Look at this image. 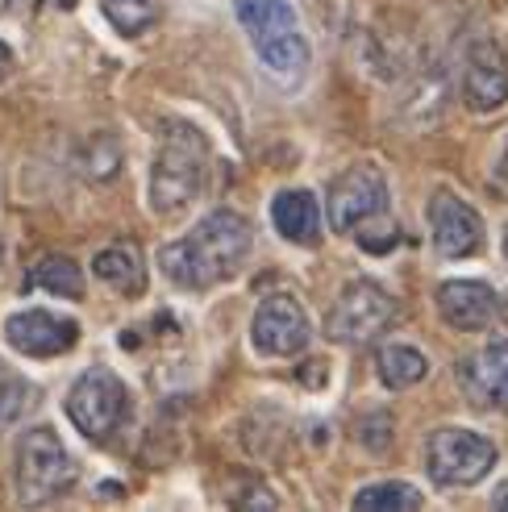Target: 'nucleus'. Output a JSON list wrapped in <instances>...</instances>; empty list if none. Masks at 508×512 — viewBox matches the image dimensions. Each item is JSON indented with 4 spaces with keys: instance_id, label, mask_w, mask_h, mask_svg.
Returning <instances> with one entry per match:
<instances>
[{
    "instance_id": "obj_1",
    "label": "nucleus",
    "mask_w": 508,
    "mask_h": 512,
    "mask_svg": "<svg viewBox=\"0 0 508 512\" xmlns=\"http://www.w3.org/2000/svg\"><path fill=\"white\" fill-rule=\"evenodd\" d=\"M250 246H254L250 221L234 209H213L180 242H167L159 250V271L175 288L205 292V288L225 284V279H234L246 267Z\"/></svg>"
},
{
    "instance_id": "obj_2",
    "label": "nucleus",
    "mask_w": 508,
    "mask_h": 512,
    "mask_svg": "<svg viewBox=\"0 0 508 512\" xmlns=\"http://www.w3.org/2000/svg\"><path fill=\"white\" fill-rule=\"evenodd\" d=\"M209 159H213L209 138L188 121H171L159 142L155 167H150V209L159 217H180L205 188Z\"/></svg>"
},
{
    "instance_id": "obj_3",
    "label": "nucleus",
    "mask_w": 508,
    "mask_h": 512,
    "mask_svg": "<svg viewBox=\"0 0 508 512\" xmlns=\"http://www.w3.org/2000/svg\"><path fill=\"white\" fill-rule=\"evenodd\" d=\"M238 25L246 30L259 63L279 80H300L309 71V42L300 34L296 9L288 0H234Z\"/></svg>"
},
{
    "instance_id": "obj_4",
    "label": "nucleus",
    "mask_w": 508,
    "mask_h": 512,
    "mask_svg": "<svg viewBox=\"0 0 508 512\" xmlns=\"http://www.w3.org/2000/svg\"><path fill=\"white\" fill-rule=\"evenodd\" d=\"M75 463L63 446V438L50 425H34L17 438V458H13V488L21 504H46L59 492L71 488Z\"/></svg>"
},
{
    "instance_id": "obj_5",
    "label": "nucleus",
    "mask_w": 508,
    "mask_h": 512,
    "mask_svg": "<svg viewBox=\"0 0 508 512\" xmlns=\"http://www.w3.org/2000/svg\"><path fill=\"white\" fill-rule=\"evenodd\" d=\"M63 408H67V421L80 429L88 442H105L121 429V421L130 417V392H125V379L117 371L88 367L71 383Z\"/></svg>"
},
{
    "instance_id": "obj_6",
    "label": "nucleus",
    "mask_w": 508,
    "mask_h": 512,
    "mask_svg": "<svg viewBox=\"0 0 508 512\" xmlns=\"http://www.w3.org/2000/svg\"><path fill=\"white\" fill-rule=\"evenodd\" d=\"M396 317V300L375 279H350L325 313V338L334 346H367Z\"/></svg>"
},
{
    "instance_id": "obj_7",
    "label": "nucleus",
    "mask_w": 508,
    "mask_h": 512,
    "mask_svg": "<svg viewBox=\"0 0 508 512\" xmlns=\"http://www.w3.org/2000/svg\"><path fill=\"white\" fill-rule=\"evenodd\" d=\"M496 467V442L475 429H434L425 442V471L438 488H475Z\"/></svg>"
},
{
    "instance_id": "obj_8",
    "label": "nucleus",
    "mask_w": 508,
    "mask_h": 512,
    "mask_svg": "<svg viewBox=\"0 0 508 512\" xmlns=\"http://www.w3.org/2000/svg\"><path fill=\"white\" fill-rule=\"evenodd\" d=\"M388 213V179L375 163H354L329 184L325 217L334 234H354L363 221Z\"/></svg>"
},
{
    "instance_id": "obj_9",
    "label": "nucleus",
    "mask_w": 508,
    "mask_h": 512,
    "mask_svg": "<svg viewBox=\"0 0 508 512\" xmlns=\"http://www.w3.org/2000/svg\"><path fill=\"white\" fill-rule=\"evenodd\" d=\"M313 342V325L304 304L292 292H275L267 296L250 317V346L263 358H292L300 350H309Z\"/></svg>"
},
{
    "instance_id": "obj_10",
    "label": "nucleus",
    "mask_w": 508,
    "mask_h": 512,
    "mask_svg": "<svg viewBox=\"0 0 508 512\" xmlns=\"http://www.w3.org/2000/svg\"><path fill=\"white\" fill-rule=\"evenodd\" d=\"M438 313L459 334H484L508 321V296L484 279H446L438 288Z\"/></svg>"
},
{
    "instance_id": "obj_11",
    "label": "nucleus",
    "mask_w": 508,
    "mask_h": 512,
    "mask_svg": "<svg viewBox=\"0 0 508 512\" xmlns=\"http://www.w3.org/2000/svg\"><path fill=\"white\" fill-rule=\"evenodd\" d=\"M429 238H434V250L438 259L446 263H459V259H471L484 246V217H479L463 196L454 192H434L429 196Z\"/></svg>"
},
{
    "instance_id": "obj_12",
    "label": "nucleus",
    "mask_w": 508,
    "mask_h": 512,
    "mask_svg": "<svg viewBox=\"0 0 508 512\" xmlns=\"http://www.w3.org/2000/svg\"><path fill=\"white\" fill-rule=\"evenodd\" d=\"M5 342L25 358H59L80 342V325L50 309H21L5 321Z\"/></svg>"
},
{
    "instance_id": "obj_13",
    "label": "nucleus",
    "mask_w": 508,
    "mask_h": 512,
    "mask_svg": "<svg viewBox=\"0 0 508 512\" xmlns=\"http://www.w3.org/2000/svg\"><path fill=\"white\" fill-rule=\"evenodd\" d=\"M463 100L475 113H496L508 105V55L496 38H479L463 59Z\"/></svg>"
},
{
    "instance_id": "obj_14",
    "label": "nucleus",
    "mask_w": 508,
    "mask_h": 512,
    "mask_svg": "<svg viewBox=\"0 0 508 512\" xmlns=\"http://www.w3.org/2000/svg\"><path fill=\"white\" fill-rule=\"evenodd\" d=\"M459 388L479 408H508V338H492L463 358Z\"/></svg>"
},
{
    "instance_id": "obj_15",
    "label": "nucleus",
    "mask_w": 508,
    "mask_h": 512,
    "mask_svg": "<svg viewBox=\"0 0 508 512\" xmlns=\"http://www.w3.org/2000/svg\"><path fill=\"white\" fill-rule=\"evenodd\" d=\"M271 225L275 234L292 246H317L321 242V204L309 188H284L271 200Z\"/></svg>"
},
{
    "instance_id": "obj_16",
    "label": "nucleus",
    "mask_w": 508,
    "mask_h": 512,
    "mask_svg": "<svg viewBox=\"0 0 508 512\" xmlns=\"http://www.w3.org/2000/svg\"><path fill=\"white\" fill-rule=\"evenodd\" d=\"M92 275L100 279V284L117 288L121 296H138L142 284H146V263L134 242H117V246H105L92 259Z\"/></svg>"
},
{
    "instance_id": "obj_17",
    "label": "nucleus",
    "mask_w": 508,
    "mask_h": 512,
    "mask_svg": "<svg viewBox=\"0 0 508 512\" xmlns=\"http://www.w3.org/2000/svg\"><path fill=\"white\" fill-rule=\"evenodd\" d=\"M375 371H379V383H384V388L400 392V388H413V383L425 379L429 358L409 342H388L375 358Z\"/></svg>"
},
{
    "instance_id": "obj_18",
    "label": "nucleus",
    "mask_w": 508,
    "mask_h": 512,
    "mask_svg": "<svg viewBox=\"0 0 508 512\" xmlns=\"http://www.w3.org/2000/svg\"><path fill=\"white\" fill-rule=\"evenodd\" d=\"M30 288H42L50 296H63V300H80L84 296V271L67 254H46V259L30 271Z\"/></svg>"
},
{
    "instance_id": "obj_19",
    "label": "nucleus",
    "mask_w": 508,
    "mask_h": 512,
    "mask_svg": "<svg viewBox=\"0 0 508 512\" xmlns=\"http://www.w3.org/2000/svg\"><path fill=\"white\" fill-rule=\"evenodd\" d=\"M100 13L121 38H138L150 25H159L163 0H100Z\"/></svg>"
},
{
    "instance_id": "obj_20",
    "label": "nucleus",
    "mask_w": 508,
    "mask_h": 512,
    "mask_svg": "<svg viewBox=\"0 0 508 512\" xmlns=\"http://www.w3.org/2000/svg\"><path fill=\"white\" fill-rule=\"evenodd\" d=\"M359 512H413L421 508V492L413 488V483L404 479H384V483H367V488L350 500Z\"/></svg>"
},
{
    "instance_id": "obj_21",
    "label": "nucleus",
    "mask_w": 508,
    "mask_h": 512,
    "mask_svg": "<svg viewBox=\"0 0 508 512\" xmlns=\"http://www.w3.org/2000/svg\"><path fill=\"white\" fill-rule=\"evenodd\" d=\"M34 408V383L0 363V425H13Z\"/></svg>"
},
{
    "instance_id": "obj_22",
    "label": "nucleus",
    "mask_w": 508,
    "mask_h": 512,
    "mask_svg": "<svg viewBox=\"0 0 508 512\" xmlns=\"http://www.w3.org/2000/svg\"><path fill=\"white\" fill-rule=\"evenodd\" d=\"M9 75H13V46L0 42V84H5Z\"/></svg>"
},
{
    "instance_id": "obj_23",
    "label": "nucleus",
    "mask_w": 508,
    "mask_h": 512,
    "mask_svg": "<svg viewBox=\"0 0 508 512\" xmlns=\"http://www.w3.org/2000/svg\"><path fill=\"white\" fill-rule=\"evenodd\" d=\"M496 188L508 196V146H504V155H500V163H496Z\"/></svg>"
},
{
    "instance_id": "obj_24",
    "label": "nucleus",
    "mask_w": 508,
    "mask_h": 512,
    "mask_svg": "<svg viewBox=\"0 0 508 512\" xmlns=\"http://www.w3.org/2000/svg\"><path fill=\"white\" fill-rule=\"evenodd\" d=\"M492 508L508 512V483H500V488H496V496H492Z\"/></svg>"
},
{
    "instance_id": "obj_25",
    "label": "nucleus",
    "mask_w": 508,
    "mask_h": 512,
    "mask_svg": "<svg viewBox=\"0 0 508 512\" xmlns=\"http://www.w3.org/2000/svg\"><path fill=\"white\" fill-rule=\"evenodd\" d=\"M504 259H508V229H504Z\"/></svg>"
}]
</instances>
